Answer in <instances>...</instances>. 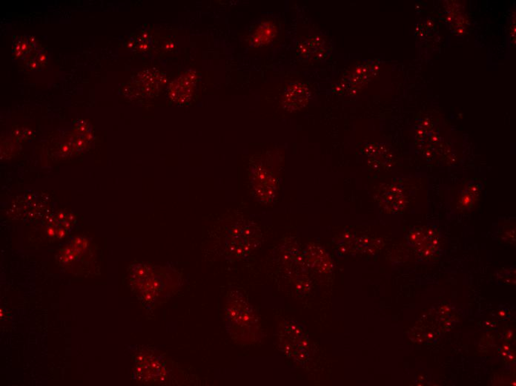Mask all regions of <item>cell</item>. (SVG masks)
<instances>
[{
  "instance_id": "1",
  "label": "cell",
  "mask_w": 516,
  "mask_h": 386,
  "mask_svg": "<svg viewBox=\"0 0 516 386\" xmlns=\"http://www.w3.org/2000/svg\"><path fill=\"white\" fill-rule=\"evenodd\" d=\"M225 324L232 337L249 342L255 336L257 319L250 304L239 292H234L227 301Z\"/></svg>"
},
{
  "instance_id": "2",
  "label": "cell",
  "mask_w": 516,
  "mask_h": 386,
  "mask_svg": "<svg viewBox=\"0 0 516 386\" xmlns=\"http://www.w3.org/2000/svg\"><path fill=\"white\" fill-rule=\"evenodd\" d=\"M250 183L253 195L258 201L269 204L275 199L277 181L269 170L264 167L253 169Z\"/></svg>"
},
{
  "instance_id": "3",
  "label": "cell",
  "mask_w": 516,
  "mask_h": 386,
  "mask_svg": "<svg viewBox=\"0 0 516 386\" xmlns=\"http://www.w3.org/2000/svg\"><path fill=\"white\" fill-rule=\"evenodd\" d=\"M197 74L194 71L185 73L178 79L174 80L169 88V95L174 102L185 104L189 101L193 94Z\"/></svg>"
},
{
  "instance_id": "4",
  "label": "cell",
  "mask_w": 516,
  "mask_h": 386,
  "mask_svg": "<svg viewBox=\"0 0 516 386\" xmlns=\"http://www.w3.org/2000/svg\"><path fill=\"white\" fill-rule=\"evenodd\" d=\"M251 228L250 226H235L231 230L230 239L227 241L229 243L226 246L230 249L231 253L240 257L255 248L254 243L257 241L256 239L252 238L254 235H248V232Z\"/></svg>"
},
{
  "instance_id": "5",
  "label": "cell",
  "mask_w": 516,
  "mask_h": 386,
  "mask_svg": "<svg viewBox=\"0 0 516 386\" xmlns=\"http://www.w3.org/2000/svg\"><path fill=\"white\" fill-rule=\"evenodd\" d=\"M378 201L384 210L390 212L400 211L405 205V196L401 190L395 185H388L378 192Z\"/></svg>"
},
{
  "instance_id": "6",
  "label": "cell",
  "mask_w": 516,
  "mask_h": 386,
  "mask_svg": "<svg viewBox=\"0 0 516 386\" xmlns=\"http://www.w3.org/2000/svg\"><path fill=\"white\" fill-rule=\"evenodd\" d=\"M306 260L309 267L322 273L333 269V262L325 250L317 246H308L306 251Z\"/></svg>"
},
{
  "instance_id": "7",
  "label": "cell",
  "mask_w": 516,
  "mask_h": 386,
  "mask_svg": "<svg viewBox=\"0 0 516 386\" xmlns=\"http://www.w3.org/2000/svg\"><path fill=\"white\" fill-rule=\"evenodd\" d=\"M276 33L275 27L270 23L263 24L257 29L253 38L255 44H264L270 42Z\"/></svg>"
},
{
  "instance_id": "8",
  "label": "cell",
  "mask_w": 516,
  "mask_h": 386,
  "mask_svg": "<svg viewBox=\"0 0 516 386\" xmlns=\"http://www.w3.org/2000/svg\"><path fill=\"white\" fill-rule=\"evenodd\" d=\"M479 192L478 185H472L469 186L466 192L462 194L461 205L464 208L471 206L473 202L478 198Z\"/></svg>"
}]
</instances>
